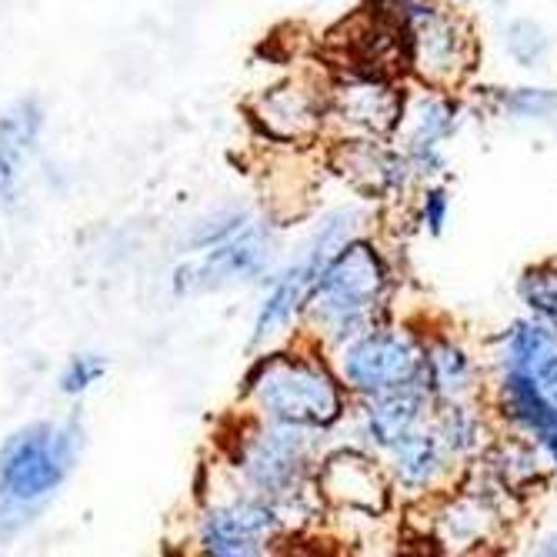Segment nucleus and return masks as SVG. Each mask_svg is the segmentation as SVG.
Wrapping results in <instances>:
<instances>
[{"label": "nucleus", "instance_id": "1", "mask_svg": "<svg viewBox=\"0 0 557 557\" xmlns=\"http://www.w3.org/2000/svg\"><path fill=\"white\" fill-rule=\"evenodd\" d=\"M404 37V61L431 87H454L471 71V34L450 11L431 0H387Z\"/></svg>", "mask_w": 557, "mask_h": 557}, {"label": "nucleus", "instance_id": "2", "mask_svg": "<svg viewBox=\"0 0 557 557\" xmlns=\"http://www.w3.org/2000/svg\"><path fill=\"white\" fill-rule=\"evenodd\" d=\"M387 290V268L381 255L364 240H347L327 261L314 284V311L337 334L350 337L361 334L368 314L381 304Z\"/></svg>", "mask_w": 557, "mask_h": 557}, {"label": "nucleus", "instance_id": "3", "mask_svg": "<svg viewBox=\"0 0 557 557\" xmlns=\"http://www.w3.org/2000/svg\"><path fill=\"white\" fill-rule=\"evenodd\" d=\"M255 394L274 421L294 428H327L344 411L341 387L321 364L284 354L258 368Z\"/></svg>", "mask_w": 557, "mask_h": 557}, {"label": "nucleus", "instance_id": "4", "mask_svg": "<svg viewBox=\"0 0 557 557\" xmlns=\"http://www.w3.org/2000/svg\"><path fill=\"white\" fill-rule=\"evenodd\" d=\"M77 450V431L71 424L50 428L30 424L17 431L0 450V494L17 508L54 494L67 478Z\"/></svg>", "mask_w": 557, "mask_h": 557}, {"label": "nucleus", "instance_id": "5", "mask_svg": "<svg viewBox=\"0 0 557 557\" xmlns=\"http://www.w3.org/2000/svg\"><path fill=\"white\" fill-rule=\"evenodd\" d=\"M341 368L350 387L384 394L408 384H424V350L400 331H371L344 350Z\"/></svg>", "mask_w": 557, "mask_h": 557}, {"label": "nucleus", "instance_id": "6", "mask_svg": "<svg viewBox=\"0 0 557 557\" xmlns=\"http://www.w3.org/2000/svg\"><path fill=\"white\" fill-rule=\"evenodd\" d=\"M350 231H354V214H347V211H341L321 224L314 244L308 247V255H304L294 268H287V274L274 284L271 297L264 300V308L258 314V327H255V344L271 337L277 327H284L300 311V304L314 294V284H318L321 271L327 268V261L350 240Z\"/></svg>", "mask_w": 557, "mask_h": 557}, {"label": "nucleus", "instance_id": "7", "mask_svg": "<svg viewBox=\"0 0 557 557\" xmlns=\"http://www.w3.org/2000/svg\"><path fill=\"white\" fill-rule=\"evenodd\" d=\"M271 255H274L271 234L261 224H244L231 237L211 244L205 258L177 268L174 287L181 294H190V290H211L237 281H255L258 274L268 271Z\"/></svg>", "mask_w": 557, "mask_h": 557}, {"label": "nucleus", "instance_id": "8", "mask_svg": "<svg viewBox=\"0 0 557 557\" xmlns=\"http://www.w3.org/2000/svg\"><path fill=\"white\" fill-rule=\"evenodd\" d=\"M281 518L264 500H237L218 508L200 524V544L218 557H247L264 550V541L277 531Z\"/></svg>", "mask_w": 557, "mask_h": 557}, {"label": "nucleus", "instance_id": "9", "mask_svg": "<svg viewBox=\"0 0 557 557\" xmlns=\"http://www.w3.org/2000/svg\"><path fill=\"white\" fill-rule=\"evenodd\" d=\"M304 465H308V441H304L300 431H294V424L258 434L247 444V454H244V471L250 484L271 494L290 491Z\"/></svg>", "mask_w": 557, "mask_h": 557}, {"label": "nucleus", "instance_id": "10", "mask_svg": "<svg viewBox=\"0 0 557 557\" xmlns=\"http://www.w3.org/2000/svg\"><path fill=\"white\" fill-rule=\"evenodd\" d=\"M334 168L341 171L344 181H350L361 194L371 197H387L397 194L408 184L411 164L394 150L371 144V140H350L334 150Z\"/></svg>", "mask_w": 557, "mask_h": 557}, {"label": "nucleus", "instance_id": "11", "mask_svg": "<svg viewBox=\"0 0 557 557\" xmlns=\"http://www.w3.org/2000/svg\"><path fill=\"white\" fill-rule=\"evenodd\" d=\"M400 111H404L400 94L377 77H361L334 90V114L350 127L374 137L391 134L400 124Z\"/></svg>", "mask_w": 557, "mask_h": 557}, {"label": "nucleus", "instance_id": "12", "mask_svg": "<svg viewBox=\"0 0 557 557\" xmlns=\"http://www.w3.org/2000/svg\"><path fill=\"white\" fill-rule=\"evenodd\" d=\"M321 491H324V497L341 504V508H358L368 515L384 511V504H387V491H384L377 468L354 450H341L324 461Z\"/></svg>", "mask_w": 557, "mask_h": 557}, {"label": "nucleus", "instance_id": "13", "mask_svg": "<svg viewBox=\"0 0 557 557\" xmlns=\"http://www.w3.org/2000/svg\"><path fill=\"white\" fill-rule=\"evenodd\" d=\"M44 111L37 100H21L0 117V205H17L24 168L37 144Z\"/></svg>", "mask_w": 557, "mask_h": 557}, {"label": "nucleus", "instance_id": "14", "mask_svg": "<svg viewBox=\"0 0 557 557\" xmlns=\"http://www.w3.org/2000/svg\"><path fill=\"white\" fill-rule=\"evenodd\" d=\"M321 114H324L321 97L304 84L274 87L258 100V121L264 124L271 137H281V140L311 137L321 127Z\"/></svg>", "mask_w": 557, "mask_h": 557}, {"label": "nucleus", "instance_id": "15", "mask_svg": "<svg viewBox=\"0 0 557 557\" xmlns=\"http://www.w3.org/2000/svg\"><path fill=\"white\" fill-rule=\"evenodd\" d=\"M424 411H428L424 384H408L397 391L374 394V400L368 404V434L374 444L394 450L404 437L421 431Z\"/></svg>", "mask_w": 557, "mask_h": 557}, {"label": "nucleus", "instance_id": "16", "mask_svg": "<svg viewBox=\"0 0 557 557\" xmlns=\"http://www.w3.org/2000/svg\"><path fill=\"white\" fill-rule=\"evenodd\" d=\"M500 400L504 414H508L518 428L534 434L541 444L557 437V408L547 400V394L534 384L524 371H508L500 381Z\"/></svg>", "mask_w": 557, "mask_h": 557}, {"label": "nucleus", "instance_id": "17", "mask_svg": "<svg viewBox=\"0 0 557 557\" xmlns=\"http://www.w3.org/2000/svg\"><path fill=\"white\" fill-rule=\"evenodd\" d=\"M454 117H458V108L444 97H428L421 100L418 117H414V131H411V164L421 174H437L444 168L441 158V140L454 131Z\"/></svg>", "mask_w": 557, "mask_h": 557}, {"label": "nucleus", "instance_id": "18", "mask_svg": "<svg viewBox=\"0 0 557 557\" xmlns=\"http://www.w3.org/2000/svg\"><path fill=\"white\" fill-rule=\"evenodd\" d=\"M444 468V447L437 434H421L414 431L394 447V474L404 487H428Z\"/></svg>", "mask_w": 557, "mask_h": 557}, {"label": "nucleus", "instance_id": "19", "mask_svg": "<svg viewBox=\"0 0 557 557\" xmlns=\"http://www.w3.org/2000/svg\"><path fill=\"white\" fill-rule=\"evenodd\" d=\"M474 368L471 358L454 341H434L424 350V384H431L441 397H461L471 391Z\"/></svg>", "mask_w": 557, "mask_h": 557}, {"label": "nucleus", "instance_id": "20", "mask_svg": "<svg viewBox=\"0 0 557 557\" xmlns=\"http://www.w3.org/2000/svg\"><path fill=\"white\" fill-rule=\"evenodd\" d=\"M441 541L450 547H471L481 544L491 528H494V511L491 504L481 497H458L450 508L441 515Z\"/></svg>", "mask_w": 557, "mask_h": 557}, {"label": "nucleus", "instance_id": "21", "mask_svg": "<svg viewBox=\"0 0 557 557\" xmlns=\"http://www.w3.org/2000/svg\"><path fill=\"white\" fill-rule=\"evenodd\" d=\"M478 434H481L478 418L468 408H461V404H450V408L441 414L437 441H441L444 454H468L478 444Z\"/></svg>", "mask_w": 557, "mask_h": 557}, {"label": "nucleus", "instance_id": "22", "mask_svg": "<svg viewBox=\"0 0 557 557\" xmlns=\"http://www.w3.org/2000/svg\"><path fill=\"white\" fill-rule=\"evenodd\" d=\"M521 297L528 308L557 331V274L550 268H534L521 277Z\"/></svg>", "mask_w": 557, "mask_h": 557}, {"label": "nucleus", "instance_id": "23", "mask_svg": "<svg viewBox=\"0 0 557 557\" xmlns=\"http://www.w3.org/2000/svg\"><path fill=\"white\" fill-rule=\"evenodd\" d=\"M504 47H508V54H511L521 67H534V64H541V58L547 54L544 27L534 24V21H511L508 30H504Z\"/></svg>", "mask_w": 557, "mask_h": 557}, {"label": "nucleus", "instance_id": "24", "mask_svg": "<svg viewBox=\"0 0 557 557\" xmlns=\"http://www.w3.org/2000/svg\"><path fill=\"white\" fill-rule=\"evenodd\" d=\"M100 374H104V361L94 358V354H81V358H74L64 374H61V387L64 394H84Z\"/></svg>", "mask_w": 557, "mask_h": 557}, {"label": "nucleus", "instance_id": "25", "mask_svg": "<svg viewBox=\"0 0 557 557\" xmlns=\"http://www.w3.org/2000/svg\"><path fill=\"white\" fill-rule=\"evenodd\" d=\"M508 108L521 117H544L557 108V94L547 90H518L515 97H508Z\"/></svg>", "mask_w": 557, "mask_h": 557}, {"label": "nucleus", "instance_id": "26", "mask_svg": "<svg viewBox=\"0 0 557 557\" xmlns=\"http://www.w3.org/2000/svg\"><path fill=\"white\" fill-rule=\"evenodd\" d=\"M424 224L431 234H441L447 224V194L441 187H431L424 194Z\"/></svg>", "mask_w": 557, "mask_h": 557}, {"label": "nucleus", "instance_id": "27", "mask_svg": "<svg viewBox=\"0 0 557 557\" xmlns=\"http://www.w3.org/2000/svg\"><path fill=\"white\" fill-rule=\"evenodd\" d=\"M541 447H544V450H547V454H550V461H554V465H557V437H550V441H544V444H541Z\"/></svg>", "mask_w": 557, "mask_h": 557}, {"label": "nucleus", "instance_id": "28", "mask_svg": "<svg viewBox=\"0 0 557 557\" xmlns=\"http://www.w3.org/2000/svg\"><path fill=\"white\" fill-rule=\"evenodd\" d=\"M541 554H557V537L544 541V544H541Z\"/></svg>", "mask_w": 557, "mask_h": 557}, {"label": "nucleus", "instance_id": "29", "mask_svg": "<svg viewBox=\"0 0 557 557\" xmlns=\"http://www.w3.org/2000/svg\"><path fill=\"white\" fill-rule=\"evenodd\" d=\"M494 4H504V0H494Z\"/></svg>", "mask_w": 557, "mask_h": 557}]
</instances>
